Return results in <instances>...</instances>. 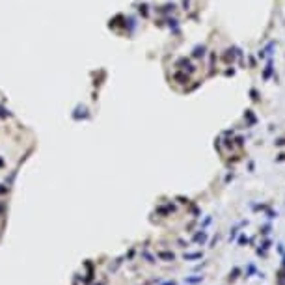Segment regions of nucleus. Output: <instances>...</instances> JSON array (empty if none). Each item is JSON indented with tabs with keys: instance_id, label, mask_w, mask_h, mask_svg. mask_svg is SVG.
Listing matches in <instances>:
<instances>
[{
	"instance_id": "1",
	"label": "nucleus",
	"mask_w": 285,
	"mask_h": 285,
	"mask_svg": "<svg viewBox=\"0 0 285 285\" xmlns=\"http://www.w3.org/2000/svg\"><path fill=\"white\" fill-rule=\"evenodd\" d=\"M283 267H285V257H283Z\"/></svg>"
}]
</instances>
